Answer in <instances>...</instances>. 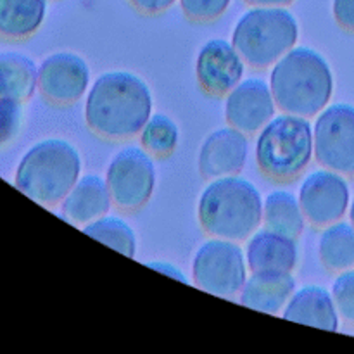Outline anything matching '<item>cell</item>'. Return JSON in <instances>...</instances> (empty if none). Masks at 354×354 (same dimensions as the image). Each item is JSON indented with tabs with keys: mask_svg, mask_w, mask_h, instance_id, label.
I'll return each instance as SVG.
<instances>
[{
	"mask_svg": "<svg viewBox=\"0 0 354 354\" xmlns=\"http://www.w3.org/2000/svg\"><path fill=\"white\" fill-rule=\"evenodd\" d=\"M151 86L131 71H106L92 83L85 99V121L90 130L109 140L140 133L152 116Z\"/></svg>",
	"mask_w": 354,
	"mask_h": 354,
	"instance_id": "cell-1",
	"label": "cell"
},
{
	"mask_svg": "<svg viewBox=\"0 0 354 354\" xmlns=\"http://www.w3.org/2000/svg\"><path fill=\"white\" fill-rule=\"evenodd\" d=\"M270 86L282 113L313 118L330 104L334 73L311 47H294L272 66Z\"/></svg>",
	"mask_w": 354,
	"mask_h": 354,
	"instance_id": "cell-2",
	"label": "cell"
},
{
	"mask_svg": "<svg viewBox=\"0 0 354 354\" xmlns=\"http://www.w3.org/2000/svg\"><path fill=\"white\" fill-rule=\"evenodd\" d=\"M263 201L251 180L237 175L213 178L201 194L197 218L211 237L248 241L263 223Z\"/></svg>",
	"mask_w": 354,
	"mask_h": 354,
	"instance_id": "cell-3",
	"label": "cell"
},
{
	"mask_svg": "<svg viewBox=\"0 0 354 354\" xmlns=\"http://www.w3.org/2000/svg\"><path fill=\"white\" fill-rule=\"evenodd\" d=\"M82 154L66 138H44L19 159L14 185L41 206H57L82 176Z\"/></svg>",
	"mask_w": 354,
	"mask_h": 354,
	"instance_id": "cell-4",
	"label": "cell"
},
{
	"mask_svg": "<svg viewBox=\"0 0 354 354\" xmlns=\"http://www.w3.org/2000/svg\"><path fill=\"white\" fill-rule=\"evenodd\" d=\"M256 162L263 175L289 182L303 175L315 156L313 124L306 116L282 113L258 131Z\"/></svg>",
	"mask_w": 354,
	"mask_h": 354,
	"instance_id": "cell-5",
	"label": "cell"
},
{
	"mask_svg": "<svg viewBox=\"0 0 354 354\" xmlns=\"http://www.w3.org/2000/svg\"><path fill=\"white\" fill-rule=\"evenodd\" d=\"M299 40L297 17L283 6H252L239 17L232 44L252 68H270Z\"/></svg>",
	"mask_w": 354,
	"mask_h": 354,
	"instance_id": "cell-6",
	"label": "cell"
},
{
	"mask_svg": "<svg viewBox=\"0 0 354 354\" xmlns=\"http://www.w3.org/2000/svg\"><path fill=\"white\" fill-rule=\"evenodd\" d=\"M248 273L245 249L235 241L213 237L203 242L194 254V283L213 296L225 299L239 296L249 277Z\"/></svg>",
	"mask_w": 354,
	"mask_h": 354,
	"instance_id": "cell-7",
	"label": "cell"
},
{
	"mask_svg": "<svg viewBox=\"0 0 354 354\" xmlns=\"http://www.w3.org/2000/svg\"><path fill=\"white\" fill-rule=\"evenodd\" d=\"M106 182L114 204L124 211H135L151 201L158 182L154 159L149 151L128 145L109 161Z\"/></svg>",
	"mask_w": 354,
	"mask_h": 354,
	"instance_id": "cell-8",
	"label": "cell"
},
{
	"mask_svg": "<svg viewBox=\"0 0 354 354\" xmlns=\"http://www.w3.org/2000/svg\"><path fill=\"white\" fill-rule=\"evenodd\" d=\"M315 158L324 168L354 175V106L337 102L317 114Z\"/></svg>",
	"mask_w": 354,
	"mask_h": 354,
	"instance_id": "cell-9",
	"label": "cell"
},
{
	"mask_svg": "<svg viewBox=\"0 0 354 354\" xmlns=\"http://www.w3.org/2000/svg\"><path fill=\"white\" fill-rule=\"evenodd\" d=\"M297 197L306 220L315 227H327L348 214L351 189L342 173L322 168L306 175Z\"/></svg>",
	"mask_w": 354,
	"mask_h": 354,
	"instance_id": "cell-10",
	"label": "cell"
},
{
	"mask_svg": "<svg viewBox=\"0 0 354 354\" xmlns=\"http://www.w3.org/2000/svg\"><path fill=\"white\" fill-rule=\"evenodd\" d=\"M90 80L88 62L75 52H52L38 64V90L59 106H68L86 95Z\"/></svg>",
	"mask_w": 354,
	"mask_h": 354,
	"instance_id": "cell-11",
	"label": "cell"
},
{
	"mask_svg": "<svg viewBox=\"0 0 354 354\" xmlns=\"http://www.w3.org/2000/svg\"><path fill=\"white\" fill-rule=\"evenodd\" d=\"M277 102L272 86L266 80L252 76L245 78L227 93L225 120L230 127L245 135L258 133L272 118H275Z\"/></svg>",
	"mask_w": 354,
	"mask_h": 354,
	"instance_id": "cell-12",
	"label": "cell"
},
{
	"mask_svg": "<svg viewBox=\"0 0 354 354\" xmlns=\"http://www.w3.org/2000/svg\"><path fill=\"white\" fill-rule=\"evenodd\" d=\"M245 64V59L232 41L213 38L197 54V82L211 95H227L244 80Z\"/></svg>",
	"mask_w": 354,
	"mask_h": 354,
	"instance_id": "cell-13",
	"label": "cell"
},
{
	"mask_svg": "<svg viewBox=\"0 0 354 354\" xmlns=\"http://www.w3.org/2000/svg\"><path fill=\"white\" fill-rule=\"evenodd\" d=\"M249 158V140L244 131L223 127L204 138L197 156L199 171L204 178L239 175Z\"/></svg>",
	"mask_w": 354,
	"mask_h": 354,
	"instance_id": "cell-14",
	"label": "cell"
},
{
	"mask_svg": "<svg viewBox=\"0 0 354 354\" xmlns=\"http://www.w3.org/2000/svg\"><path fill=\"white\" fill-rule=\"evenodd\" d=\"M245 259L251 273H292L299 261V248L296 239L277 234L266 227L261 230L258 228L248 239Z\"/></svg>",
	"mask_w": 354,
	"mask_h": 354,
	"instance_id": "cell-15",
	"label": "cell"
},
{
	"mask_svg": "<svg viewBox=\"0 0 354 354\" xmlns=\"http://www.w3.org/2000/svg\"><path fill=\"white\" fill-rule=\"evenodd\" d=\"M114 204L106 178L95 173L82 175L61 203V213L69 223L85 227L109 213Z\"/></svg>",
	"mask_w": 354,
	"mask_h": 354,
	"instance_id": "cell-16",
	"label": "cell"
},
{
	"mask_svg": "<svg viewBox=\"0 0 354 354\" xmlns=\"http://www.w3.org/2000/svg\"><path fill=\"white\" fill-rule=\"evenodd\" d=\"M282 318L328 332H337L341 325L332 292L322 286H304L294 290Z\"/></svg>",
	"mask_w": 354,
	"mask_h": 354,
	"instance_id": "cell-17",
	"label": "cell"
},
{
	"mask_svg": "<svg viewBox=\"0 0 354 354\" xmlns=\"http://www.w3.org/2000/svg\"><path fill=\"white\" fill-rule=\"evenodd\" d=\"M294 290L296 279L292 273H251L239 292V303L266 315H282Z\"/></svg>",
	"mask_w": 354,
	"mask_h": 354,
	"instance_id": "cell-18",
	"label": "cell"
},
{
	"mask_svg": "<svg viewBox=\"0 0 354 354\" xmlns=\"http://www.w3.org/2000/svg\"><path fill=\"white\" fill-rule=\"evenodd\" d=\"M47 0H0V38L26 40L33 37L47 16Z\"/></svg>",
	"mask_w": 354,
	"mask_h": 354,
	"instance_id": "cell-19",
	"label": "cell"
},
{
	"mask_svg": "<svg viewBox=\"0 0 354 354\" xmlns=\"http://www.w3.org/2000/svg\"><path fill=\"white\" fill-rule=\"evenodd\" d=\"M38 88V64L26 54L0 50V97L26 102Z\"/></svg>",
	"mask_w": 354,
	"mask_h": 354,
	"instance_id": "cell-20",
	"label": "cell"
},
{
	"mask_svg": "<svg viewBox=\"0 0 354 354\" xmlns=\"http://www.w3.org/2000/svg\"><path fill=\"white\" fill-rule=\"evenodd\" d=\"M306 221L299 197L289 190H272L263 201V223L277 234L297 239L303 235Z\"/></svg>",
	"mask_w": 354,
	"mask_h": 354,
	"instance_id": "cell-21",
	"label": "cell"
},
{
	"mask_svg": "<svg viewBox=\"0 0 354 354\" xmlns=\"http://www.w3.org/2000/svg\"><path fill=\"white\" fill-rule=\"evenodd\" d=\"M318 256L330 272L354 268V225L351 221H334L324 227L318 241Z\"/></svg>",
	"mask_w": 354,
	"mask_h": 354,
	"instance_id": "cell-22",
	"label": "cell"
},
{
	"mask_svg": "<svg viewBox=\"0 0 354 354\" xmlns=\"http://www.w3.org/2000/svg\"><path fill=\"white\" fill-rule=\"evenodd\" d=\"M83 234L95 241L102 242L107 248L121 252L127 258H135L137 254V235L131 225L120 216H111L109 213L99 220L83 227Z\"/></svg>",
	"mask_w": 354,
	"mask_h": 354,
	"instance_id": "cell-23",
	"label": "cell"
},
{
	"mask_svg": "<svg viewBox=\"0 0 354 354\" xmlns=\"http://www.w3.org/2000/svg\"><path fill=\"white\" fill-rule=\"evenodd\" d=\"M140 145L152 156L165 158L176 149L180 140V130L175 120L166 114H152L140 130Z\"/></svg>",
	"mask_w": 354,
	"mask_h": 354,
	"instance_id": "cell-24",
	"label": "cell"
},
{
	"mask_svg": "<svg viewBox=\"0 0 354 354\" xmlns=\"http://www.w3.org/2000/svg\"><path fill=\"white\" fill-rule=\"evenodd\" d=\"M23 100L0 97V147L16 140L24 124Z\"/></svg>",
	"mask_w": 354,
	"mask_h": 354,
	"instance_id": "cell-25",
	"label": "cell"
},
{
	"mask_svg": "<svg viewBox=\"0 0 354 354\" xmlns=\"http://www.w3.org/2000/svg\"><path fill=\"white\" fill-rule=\"evenodd\" d=\"M330 292L339 317L348 324H354V268L339 272L332 283Z\"/></svg>",
	"mask_w": 354,
	"mask_h": 354,
	"instance_id": "cell-26",
	"label": "cell"
},
{
	"mask_svg": "<svg viewBox=\"0 0 354 354\" xmlns=\"http://www.w3.org/2000/svg\"><path fill=\"white\" fill-rule=\"evenodd\" d=\"M232 0H180L182 10L192 21L207 23L227 12Z\"/></svg>",
	"mask_w": 354,
	"mask_h": 354,
	"instance_id": "cell-27",
	"label": "cell"
},
{
	"mask_svg": "<svg viewBox=\"0 0 354 354\" xmlns=\"http://www.w3.org/2000/svg\"><path fill=\"white\" fill-rule=\"evenodd\" d=\"M332 12L339 26L354 31V0H334Z\"/></svg>",
	"mask_w": 354,
	"mask_h": 354,
	"instance_id": "cell-28",
	"label": "cell"
},
{
	"mask_svg": "<svg viewBox=\"0 0 354 354\" xmlns=\"http://www.w3.org/2000/svg\"><path fill=\"white\" fill-rule=\"evenodd\" d=\"M176 0H130L131 6L145 14H159L168 10Z\"/></svg>",
	"mask_w": 354,
	"mask_h": 354,
	"instance_id": "cell-29",
	"label": "cell"
},
{
	"mask_svg": "<svg viewBox=\"0 0 354 354\" xmlns=\"http://www.w3.org/2000/svg\"><path fill=\"white\" fill-rule=\"evenodd\" d=\"M145 266H149V268L162 273V275L171 277V279L178 280V282H182V283H190V280L187 279L185 273H183L178 266L171 265V263H168V261H151V263H145Z\"/></svg>",
	"mask_w": 354,
	"mask_h": 354,
	"instance_id": "cell-30",
	"label": "cell"
},
{
	"mask_svg": "<svg viewBox=\"0 0 354 354\" xmlns=\"http://www.w3.org/2000/svg\"><path fill=\"white\" fill-rule=\"evenodd\" d=\"M249 6H290L294 0H244Z\"/></svg>",
	"mask_w": 354,
	"mask_h": 354,
	"instance_id": "cell-31",
	"label": "cell"
},
{
	"mask_svg": "<svg viewBox=\"0 0 354 354\" xmlns=\"http://www.w3.org/2000/svg\"><path fill=\"white\" fill-rule=\"evenodd\" d=\"M348 214H349V221H351V223L354 225V197L351 199V204H349Z\"/></svg>",
	"mask_w": 354,
	"mask_h": 354,
	"instance_id": "cell-32",
	"label": "cell"
}]
</instances>
